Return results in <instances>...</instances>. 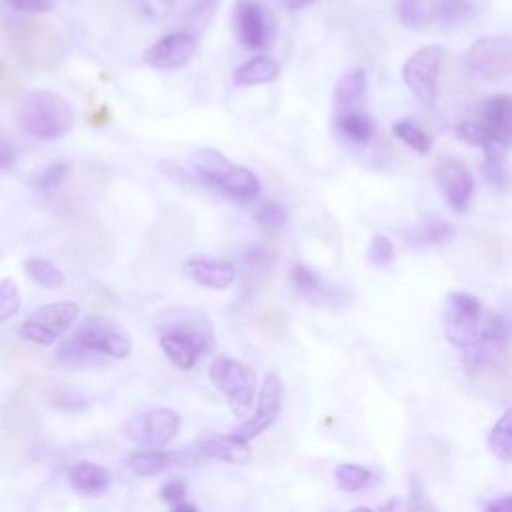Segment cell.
Returning a JSON list of instances; mask_svg holds the SVG:
<instances>
[{"mask_svg": "<svg viewBox=\"0 0 512 512\" xmlns=\"http://www.w3.org/2000/svg\"><path fill=\"white\" fill-rule=\"evenodd\" d=\"M132 350V340L122 326L104 316H86L70 336H66L56 358L62 364H88L94 356L126 358Z\"/></svg>", "mask_w": 512, "mask_h": 512, "instance_id": "obj_1", "label": "cell"}, {"mask_svg": "<svg viewBox=\"0 0 512 512\" xmlns=\"http://www.w3.org/2000/svg\"><path fill=\"white\" fill-rule=\"evenodd\" d=\"M22 130L38 140H54L66 134L74 122L70 102L52 90L26 92L16 110Z\"/></svg>", "mask_w": 512, "mask_h": 512, "instance_id": "obj_2", "label": "cell"}, {"mask_svg": "<svg viewBox=\"0 0 512 512\" xmlns=\"http://www.w3.org/2000/svg\"><path fill=\"white\" fill-rule=\"evenodd\" d=\"M214 346L216 342L210 324L194 314L176 318V322L164 326V332L160 334L162 352L180 370L194 368L204 354L214 350Z\"/></svg>", "mask_w": 512, "mask_h": 512, "instance_id": "obj_3", "label": "cell"}, {"mask_svg": "<svg viewBox=\"0 0 512 512\" xmlns=\"http://www.w3.org/2000/svg\"><path fill=\"white\" fill-rule=\"evenodd\" d=\"M6 32L14 52L30 68L46 70V68H52L62 58V52H64L62 38L46 22L12 18L6 24Z\"/></svg>", "mask_w": 512, "mask_h": 512, "instance_id": "obj_4", "label": "cell"}, {"mask_svg": "<svg viewBox=\"0 0 512 512\" xmlns=\"http://www.w3.org/2000/svg\"><path fill=\"white\" fill-rule=\"evenodd\" d=\"M194 172L204 180L228 196L236 200H254L260 194V180L258 176L238 164H232L226 156H222L214 148H200L190 158Z\"/></svg>", "mask_w": 512, "mask_h": 512, "instance_id": "obj_5", "label": "cell"}, {"mask_svg": "<svg viewBox=\"0 0 512 512\" xmlns=\"http://www.w3.org/2000/svg\"><path fill=\"white\" fill-rule=\"evenodd\" d=\"M208 376L216 390L226 396V402L236 416H244L252 408L258 380L256 372L248 364L228 356H218L212 360Z\"/></svg>", "mask_w": 512, "mask_h": 512, "instance_id": "obj_6", "label": "cell"}, {"mask_svg": "<svg viewBox=\"0 0 512 512\" xmlns=\"http://www.w3.org/2000/svg\"><path fill=\"white\" fill-rule=\"evenodd\" d=\"M444 336L458 348H470L480 338L482 304L470 292H450L442 314Z\"/></svg>", "mask_w": 512, "mask_h": 512, "instance_id": "obj_7", "label": "cell"}, {"mask_svg": "<svg viewBox=\"0 0 512 512\" xmlns=\"http://www.w3.org/2000/svg\"><path fill=\"white\" fill-rule=\"evenodd\" d=\"M76 302H52L36 308L18 328V334L38 346H50L64 336L78 318Z\"/></svg>", "mask_w": 512, "mask_h": 512, "instance_id": "obj_8", "label": "cell"}, {"mask_svg": "<svg viewBox=\"0 0 512 512\" xmlns=\"http://www.w3.org/2000/svg\"><path fill=\"white\" fill-rule=\"evenodd\" d=\"M442 56H444V50L440 46L428 44L412 52L402 66L404 84L428 108L436 104Z\"/></svg>", "mask_w": 512, "mask_h": 512, "instance_id": "obj_9", "label": "cell"}, {"mask_svg": "<svg viewBox=\"0 0 512 512\" xmlns=\"http://www.w3.org/2000/svg\"><path fill=\"white\" fill-rule=\"evenodd\" d=\"M180 422L182 420L176 410L158 408L128 418L120 426V432L124 438L142 448H162L178 434Z\"/></svg>", "mask_w": 512, "mask_h": 512, "instance_id": "obj_10", "label": "cell"}, {"mask_svg": "<svg viewBox=\"0 0 512 512\" xmlns=\"http://www.w3.org/2000/svg\"><path fill=\"white\" fill-rule=\"evenodd\" d=\"M468 70L486 82H500L512 70V42L508 36H486L476 40L466 54Z\"/></svg>", "mask_w": 512, "mask_h": 512, "instance_id": "obj_11", "label": "cell"}, {"mask_svg": "<svg viewBox=\"0 0 512 512\" xmlns=\"http://www.w3.org/2000/svg\"><path fill=\"white\" fill-rule=\"evenodd\" d=\"M232 26L236 38L252 50H264L272 44L274 22L266 6L258 0H236Z\"/></svg>", "mask_w": 512, "mask_h": 512, "instance_id": "obj_12", "label": "cell"}, {"mask_svg": "<svg viewBox=\"0 0 512 512\" xmlns=\"http://www.w3.org/2000/svg\"><path fill=\"white\" fill-rule=\"evenodd\" d=\"M280 408H282L280 376L276 372H266L264 382L258 392V402H256L254 414L250 418H246L244 422H240L232 430V436L240 438L242 442H250L252 438L260 436L264 430H268L276 422Z\"/></svg>", "mask_w": 512, "mask_h": 512, "instance_id": "obj_13", "label": "cell"}, {"mask_svg": "<svg viewBox=\"0 0 512 512\" xmlns=\"http://www.w3.org/2000/svg\"><path fill=\"white\" fill-rule=\"evenodd\" d=\"M434 178L444 200L452 210L462 212L468 208V202L474 192V176L464 160L452 154H442L436 160Z\"/></svg>", "mask_w": 512, "mask_h": 512, "instance_id": "obj_14", "label": "cell"}, {"mask_svg": "<svg viewBox=\"0 0 512 512\" xmlns=\"http://www.w3.org/2000/svg\"><path fill=\"white\" fill-rule=\"evenodd\" d=\"M194 50H196L194 36L184 30H178L156 40L144 52V62L156 70H176L188 64Z\"/></svg>", "mask_w": 512, "mask_h": 512, "instance_id": "obj_15", "label": "cell"}, {"mask_svg": "<svg viewBox=\"0 0 512 512\" xmlns=\"http://www.w3.org/2000/svg\"><path fill=\"white\" fill-rule=\"evenodd\" d=\"M480 128L486 134L488 142H506L510 144L512 134V98L508 94H496L482 104L480 116L476 118Z\"/></svg>", "mask_w": 512, "mask_h": 512, "instance_id": "obj_16", "label": "cell"}, {"mask_svg": "<svg viewBox=\"0 0 512 512\" xmlns=\"http://www.w3.org/2000/svg\"><path fill=\"white\" fill-rule=\"evenodd\" d=\"M184 272L196 284L212 290H226L236 278L232 262L220 258H190L184 264Z\"/></svg>", "mask_w": 512, "mask_h": 512, "instance_id": "obj_17", "label": "cell"}, {"mask_svg": "<svg viewBox=\"0 0 512 512\" xmlns=\"http://www.w3.org/2000/svg\"><path fill=\"white\" fill-rule=\"evenodd\" d=\"M198 450L206 458L222 460L236 466H246L252 460V450L248 442L232 434H206L198 440Z\"/></svg>", "mask_w": 512, "mask_h": 512, "instance_id": "obj_18", "label": "cell"}, {"mask_svg": "<svg viewBox=\"0 0 512 512\" xmlns=\"http://www.w3.org/2000/svg\"><path fill=\"white\" fill-rule=\"evenodd\" d=\"M290 284L298 296H302L304 300H308L312 304H334L338 298L334 286L326 284L306 264H294L290 268Z\"/></svg>", "mask_w": 512, "mask_h": 512, "instance_id": "obj_19", "label": "cell"}, {"mask_svg": "<svg viewBox=\"0 0 512 512\" xmlns=\"http://www.w3.org/2000/svg\"><path fill=\"white\" fill-rule=\"evenodd\" d=\"M68 482L76 492L84 496H100L110 488L112 474L96 462L80 460L68 470Z\"/></svg>", "mask_w": 512, "mask_h": 512, "instance_id": "obj_20", "label": "cell"}, {"mask_svg": "<svg viewBox=\"0 0 512 512\" xmlns=\"http://www.w3.org/2000/svg\"><path fill=\"white\" fill-rule=\"evenodd\" d=\"M364 98H366V70L354 68L342 74L334 84V92H332L334 114L364 108L362 106Z\"/></svg>", "mask_w": 512, "mask_h": 512, "instance_id": "obj_21", "label": "cell"}, {"mask_svg": "<svg viewBox=\"0 0 512 512\" xmlns=\"http://www.w3.org/2000/svg\"><path fill=\"white\" fill-rule=\"evenodd\" d=\"M334 122H336L338 134L350 144L362 146V144H368L374 136V122L364 108L336 112Z\"/></svg>", "mask_w": 512, "mask_h": 512, "instance_id": "obj_22", "label": "cell"}, {"mask_svg": "<svg viewBox=\"0 0 512 512\" xmlns=\"http://www.w3.org/2000/svg\"><path fill=\"white\" fill-rule=\"evenodd\" d=\"M280 74V66L276 60L268 56H254L234 68L232 72V82L236 86H256V84H266L276 80Z\"/></svg>", "mask_w": 512, "mask_h": 512, "instance_id": "obj_23", "label": "cell"}, {"mask_svg": "<svg viewBox=\"0 0 512 512\" xmlns=\"http://www.w3.org/2000/svg\"><path fill=\"white\" fill-rule=\"evenodd\" d=\"M180 458H182V454H176L172 450L144 448V450H138V452L130 454L128 466L138 476H154V474H160L166 468L174 466Z\"/></svg>", "mask_w": 512, "mask_h": 512, "instance_id": "obj_24", "label": "cell"}, {"mask_svg": "<svg viewBox=\"0 0 512 512\" xmlns=\"http://www.w3.org/2000/svg\"><path fill=\"white\" fill-rule=\"evenodd\" d=\"M454 236L452 226L438 216H430L416 224V228L410 232V242L416 246H434L444 244Z\"/></svg>", "mask_w": 512, "mask_h": 512, "instance_id": "obj_25", "label": "cell"}, {"mask_svg": "<svg viewBox=\"0 0 512 512\" xmlns=\"http://www.w3.org/2000/svg\"><path fill=\"white\" fill-rule=\"evenodd\" d=\"M474 8L468 0H432L430 2V20L438 24H460L472 16Z\"/></svg>", "mask_w": 512, "mask_h": 512, "instance_id": "obj_26", "label": "cell"}, {"mask_svg": "<svg viewBox=\"0 0 512 512\" xmlns=\"http://www.w3.org/2000/svg\"><path fill=\"white\" fill-rule=\"evenodd\" d=\"M510 440H512V410H506L488 434V446H490L492 454L498 460H502L504 464H508L510 458H512Z\"/></svg>", "mask_w": 512, "mask_h": 512, "instance_id": "obj_27", "label": "cell"}, {"mask_svg": "<svg viewBox=\"0 0 512 512\" xmlns=\"http://www.w3.org/2000/svg\"><path fill=\"white\" fill-rule=\"evenodd\" d=\"M336 484L346 492H358L376 484V474L360 464H340L334 470Z\"/></svg>", "mask_w": 512, "mask_h": 512, "instance_id": "obj_28", "label": "cell"}, {"mask_svg": "<svg viewBox=\"0 0 512 512\" xmlns=\"http://www.w3.org/2000/svg\"><path fill=\"white\" fill-rule=\"evenodd\" d=\"M24 270L26 274L40 286L48 288V290H56L64 286V274L58 266H54L50 260L44 258H28L24 262Z\"/></svg>", "mask_w": 512, "mask_h": 512, "instance_id": "obj_29", "label": "cell"}, {"mask_svg": "<svg viewBox=\"0 0 512 512\" xmlns=\"http://www.w3.org/2000/svg\"><path fill=\"white\" fill-rule=\"evenodd\" d=\"M392 132L398 140H402L410 150H414L418 154H428L432 148V138L422 128L412 124L410 120L394 122Z\"/></svg>", "mask_w": 512, "mask_h": 512, "instance_id": "obj_30", "label": "cell"}, {"mask_svg": "<svg viewBox=\"0 0 512 512\" xmlns=\"http://www.w3.org/2000/svg\"><path fill=\"white\" fill-rule=\"evenodd\" d=\"M396 12L404 26H424L430 22V0H396Z\"/></svg>", "mask_w": 512, "mask_h": 512, "instance_id": "obj_31", "label": "cell"}, {"mask_svg": "<svg viewBox=\"0 0 512 512\" xmlns=\"http://www.w3.org/2000/svg\"><path fill=\"white\" fill-rule=\"evenodd\" d=\"M124 2L142 18L160 20L172 12L176 0H124Z\"/></svg>", "mask_w": 512, "mask_h": 512, "instance_id": "obj_32", "label": "cell"}, {"mask_svg": "<svg viewBox=\"0 0 512 512\" xmlns=\"http://www.w3.org/2000/svg\"><path fill=\"white\" fill-rule=\"evenodd\" d=\"M366 256H368V262L374 264L376 268H384V266L392 264V260H394V244H392V240L388 236L376 234L370 240Z\"/></svg>", "mask_w": 512, "mask_h": 512, "instance_id": "obj_33", "label": "cell"}, {"mask_svg": "<svg viewBox=\"0 0 512 512\" xmlns=\"http://www.w3.org/2000/svg\"><path fill=\"white\" fill-rule=\"evenodd\" d=\"M254 218L258 224H262L264 228H280L284 226V222L288 220V212L282 204L278 202H264L262 206L256 208Z\"/></svg>", "mask_w": 512, "mask_h": 512, "instance_id": "obj_34", "label": "cell"}, {"mask_svg": "<svg viewBox=\"0 0 512 512\" xmlns=\"http://www.w3.org/2000/svg\"><path fill=\"white\" fill-rule=\"evenodd\" d=\"M68 172H70L68 164H64V162H54V164H50L48 168H44V170L36 176L34 182H36V186L42 188V190H56V188H60V186L66 182Z\"/></svg>", "mask_w": 512, "mask_h": 512, "instance_id": "obj_35", "label": "cell"}, {"mask_svg": "<svg viewBox=\"0 0 512 512\" xmlns=\"http://www.w3.org/2000/svg\"><path fill=\"white\" fill-rule=\"evenodd\" d=\"M406 512H438L436 504L430 500L426 488L422 486V482L414 476L408 488V506Z\"/></svg>", "mask_w": 512, "mask_h": 512, "instance_id": "obj_36", "label": "cell"}, {"mask_svg": "<svg viewBox=\"0 0 512 512\" xmlns=\"http://www.w3.org/2000/svg\"><path fill=\"white\" fill-rule=\"evenodd\" d=\"M18 308H20L18 288L12 280L6 278L0 282V322L14 316L18 312Z\"/></svg>", "mask_w": 512, "mask_h": 512, "instance_id": "obj_37", "label": "cell"}, {"mask_svg": "<svg viewBox=\"0 0 512 512\" xmlns=\"http://www.w3.org/2000/svg\"><path fill=\"white\" fill-rule=\"evenodd\" d=\"M2 4L14 12L40 14V12H50L56 0H2Z\"/></svg>", "mask_w": 512, "mask_h": 512, "instance_id": "obj_38", "label": "cell"}, {"mask_svg": "<svg viewBox=\"0 0 512 512\" xmlns=\"http://www.w3.org/2000/svg\"><path fill=\"white\" fill-rule=\"evenodd\" d=\"M484 176L494 186H504L508 180L506 162L502 160H484Z\"/></svg>", "mask_w": 512, "mask_h": 512, "instance_id": "obj_39", "label": "cell"}, {"mask_svg": "<svg viewBox=\"0 0 512 512\" xmlns=\"http://www.w3.org/2000/svg\"><path fill=\"white\" fill-rule=\"evenodd\" d=\"M160 496L170 502V504H178L184 500L186 496V482L182 478H174V480H168L162 490H160Z\"/></svg>", "mask_w": 512, "mask_h": 512, "instance_id": "obj_40", "label": "cell"}, {"mask_svg": "<svg viewBox=\"0 0 512 512\" xmlns=\"http://www.w3.org/2000/svg\"><path fill=\"white\" fill-rule=\"evenodd\" d=\"M18 158V148L12 138L0 134V170L12 166Z\"/></svg>", "mask_w": 512, "mask_h": 512, "instance_id": "obj_41", "label": "cell"}, {"mask_svg": "<svg viewBox=\"0 0 512 512\" xmlns=\"http://www.w3.org/2000/svg\"><path fill=\"white\" fill-rule=\"evenodd\" d=\"M484 512H512V496L510 494H502L492 498L486 506Z\"/></svg>", "mask_w": 512, "mask_h": 512, "instance_id": "obj_42", "label": "cell"}, {"mask_svg": "<svg viewBox=\"0 0 512 512\" xmlns=\"http://www.w3.org/2000/svg\"><path fill=\"white\" fill-rule=\"evenodd\" d=\"M284 4V8L288 10H300V8H306L310 6L314 0H280Z\"/></svg>", "mask_w": 512, "mask_h": 512, "instance_id": "obj_43", "label": "cell"}, {"mask_svg": "<svg viewBox=\"0 0 512 512\" xmlns=\"http://www.w3.org/2000/svg\"><path fill=\"white\" fill-rule=\"evenodd\" d=\"M172 512H198V506L192 502H178V504H174Z\"/></svg>", "mask_w": 512, "mask_h": 512, "instance_id": "obj_44", "label": "cell"}, {"mask_svg": "<svg viewBox=\"0 0 512 512\" xmlns=\"http://www.w3.org/2000/svg\"><path fill=\"white\" fill-rule=\"evenodd\" d=\"M352 512H374V510H370V508H366V506H358V508H354Z\"/></svg>", "mask_w": 512, "mask_h": 512, "instance_id": "obj_45", "label": "cell"}]
</instances>
